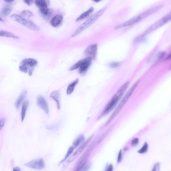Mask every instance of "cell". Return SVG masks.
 I'll use <instances>...</instances> for the list:
<instances>
[{"mask_svg":"<svg viewBox=\"0 0 171 171\" xmlns=\"http://www.w3.org/2000/svg\"><path fill=\"white\" fill-rule=\"evenodd\" d=\"M164 7V5L161 4L157 6L154 7L152 8L144 11V12L138 15L135 16V17L133 18L132 19H130L129 20L123 23L122 24H119L118 25L116 26L115 27V30H118L119 29L123 28L124 27H129L130 26L133 25L134 24H137L138 22H141L144 19H146V18L149 17L154 13L157 12V11H159L161 9Z\"/></svg>","mask_w":171,"mask_h":171,"instance_id":"cell-1","label":"cell"},{"mask_svg":"<svg viewBox=\"0 0 171 171\" xmlns=\"http://www.w3.org/2000/svg\"><path fill=\"white\" fill-rule=\"evenodd\" d=\"M106 9H107L106 7H104V8H102L101 9L99 10V11H97L96 13L93 15L91 17H90L85 22L83 23V24H82L81 25L79 26L78 27V28L74 31L73 34H72V36H71L72 38H74V37L77 36L83 31L86 30L87 29L89 28L90 26L92 25L94 22L96 21L98 19H99V18L101 17V15L105 12Z\"/></svg>","mask_w":171,"mask_h":171,"instance_id":"cell-2","label":"cell"},{"mask_svg":"<svg viewBox=\"0 0 171 171\" xmlns=\"http://www.w3.org/2000/svg\"><path fill=\"white\" fill-rule=\"evenodd\" d=\"M171 21V12H170L168 15H167L166 16L162 18L161 19H160L159 20L154 23L152 25H151L141 35H140L139 36L135 38L134 41L135 42H138V41H141V40L143 39L146 36H147L150 34H151V33H152V32L155 31L158 29L160 28Z\"/></svg>","mask_w":171,"mask_h":171,"instance_id":"cell-3","label":"cell"},{"mask_svg":"<svg viewBox=\"0 0 171 171\" xmlns=\"http://www.w3.org/2000/svg\"><path fill=\"white\" fill-rule=\"evenodd\" d=\"M139 82H140L139 81H137L132 86V87L130 89L127 93L126 94V95L124 96V97L123 98V100L121 101V102L119 103V104H118V107H116V108L115 109V111L113 112V113L112 114V115L110 116V118L108 119V120L106 123L105 126L108 125V124H110V123L117 116V115L119 114L121 110L122 109L124 105L126 104V103L127 102L128 100L130 99V96H132L134 91L135 90L137 87L138 85V83H139Z\"/></svg>","mask_w":171,"mask_h":171,"instance_id":"cell-4","label":"cell"},{"mask_svg":"<svg viewBox=\"0 0 171 171\" xmlns=\"http://www.w3.org/2000/svg\"><path fill=\"white\" fill-rule=\"evenodd\" d=\"M37 65L38 61L34 59H25L22 60L20 64L19 69L21 72L28 74L30 76H31Z\"/></svg>","mask_w":171,"mask_h":171,"instance_id":"cell-5","label":"cell"},{"mask_svg":"<svg viewBox=\"0 0 171 171\" xmlns=\"http://www.w3.org/2000/svg\"><path fill=\"white\" fill-rule=\"evenodd\" d=\"M11 19L13 21L19 23L30 30H33L35 31H39L40 30L39 27L35 24L34 22L30 20L26 19L25 18L19 15H12L11 16Z\"/></svg>","mask_w":171,"mask_h":171,"instance_id":"cell-6","label":"cell"},{"mask_svg":"<svg viewBox=\"0 0 171 171\" xmlns=\"http://www.w3.org/2000/svg\"><path fill=\"white\" fill-rule=\"evenodd\" d=\"M92 60H93L91 58L87 57L84 59L79 60L74 65H73L70 68L69 71H72L76 70H78L79 74H85L91 65Z\"/></svg>","mask_w":171,"mask_h":171,"instance_id":"cell-7","label":"cell"},{"mask_svg":"<svg viewBox=\"0 0 171 171\" xmlns=\"http://www.w3.org/2000/svg\"><path fill=\"white\" fill-rule=\"evenodd\" d=\"M121 97V96L116 93V94L112 97V99H110V100L108 102V103L105 106L104 111L101 114V117L107 115L108 113H110V112L112 111V110H113V109L115 108V107L116 106Z\"/></svg>","mask_w":171,"mask_h":171,"instance_id":"cell-8","label":"cell"},{"mask_svg":"<svg viewBox=\"0 0 171 171\" xmlns=\"http://www.w3.org/2000/svg\"><path fill=\"white\" fill-rule=\"evenodd\" d=\"M25 166L28 168L35 170H42L45 167V164L42 159H38L25 164Z\"/></svg>","mask_w":171,"mask_h":171,"instance_id":"cell-9","label":"cell"},{"mask_svg":"<svg viewBox=\"0 0 171 171\" xmlns=\"http://www.w3.org/2000/svg\"><path fill=\"white\" fill-rule=\"evenodd\" d=\"M97 52V44H92L88 46L85 49L84 54L87 58H90L92 60L95 58Z\"/></svg>","mask_w":171,"mask_h":171,"instance_id":"cell-10","label":"cell"},{"mask_svg":"<svg viewBox=\"0 0 171 171\" xmlns=\"http://www.w3.org/2000/svg\"><path fill=\"white\" fill-rule=\"evenodd\" d=\"M37 104L46 114L49 113V108L46 99L43 96L39 95L37 98Z\"/></svg>","mask_w":171,"mask_h":171,"instance_id":"cell-11","label":"cell"},{"mask_svg":"<svg viewBox=\"0 0 171 171\" xmlns=\"http://www.w3.org/2000/svg\"><path fill=\"white\" fill-rule=\"evenodd\" d=\"M50 97L53 99L56 104L58 110H60L61 108V94L59 91H54L52 92L50 94Z\"/></svg>","mask_w":171,"mask_h":171,"instance_id":"cell-12","label":"cell"},{"mask_svg":"<svg viewBox=\"0 0 171 171\" xmlns=\"http://www.w3.org/2000/svg\"><path fill=\"white\" fill-rule=\"evenodd\" d=\"M63 16L61 15H56L52 18L50 21L51 25L52 27H57L61 24L63 21Z\"/></svg>","mask_w":171,"mask_h":171,"instance_id":"cell-13","label":"cell"},{"mask_svg":"<svg viewBox=\"0 0 171 171\" xmlns=\"http://www.w3.org/2000/svg\"><path fill=\"white\" fill-rule=\"evenodd\" d=\"M93 136H94V135H91V136L90 137V138H89L87 140H86V141L81 145L80 147L77 150V151L74 153V154H73V155L72 156L73 158V157H77V156H78L83 151V150L84 149L85 147L87 146V145L90 143L91 139H93Z\"/></svg>","mask_w":171,"mask_h":171,"instance_id":"cell-14","label":"cell"},{"mask_svg":"<svg viewBox=\"0 0 171 171\" xmlns=\"http://www.w3.org/2000/svg\"><path fill=\"white\" fill-rule=\"evenodd\" d=\"M35 5L38 7L40 10L44 8H48L50 5L49 0H35Z\"/></svg>","mask_w":171,"mask_h":171,"instance_id":"cell-15","label":"cell"},{"mask_svg":"<svg viewBox=\"0 0 171 171\" xmlns=\"http://www.w3.org/2000/svg\"><path fill=\"white\" fill-rule=\"evenodd\" d=\"M29 103L28 101H25L23 102L22 105V108H21V121L23 122L25 118L26 115L27 113V109L28 108Z\"/></svg>","mask_w":171,"mask_h":171,"instance_id":"cell-16","label":"cell"},{"mask_svg":"<svg viewBox=\"0 0 171 171\" xmlns=\"http://www.w3.org/2000/svg\"><path fill=\"white\" fill-rule=\"evenodd\" d=\"M27 94V91L25 90L22 92L15 103V107L16 108L19 109V107H20V106L21 105V104L23 103L24 100L25 99Z\"/></svg>","mask_w":171,"mask_h":171,"instance_id":"cell-17","label":"cell"},{"mask_svg":"<svg viewBox=\"0 0 171 171\" xmlns=\"http://www.w3.org/2000/svg\"><path fill=\"white\" fill-rule=\"evenodd\" d=\"M94 10V8L93 7L90 8L88 10H87L86 12H85L84 13H82L81 15L79 16L77 18V19L76 20V21L79 22L80 21L83 20V19H86L88 17H90V15L93 12Z\"/></svg>","mask_w":171,"mask_h":171,"instance_id":"cell-18","label":"cell"},{"mask_svg":"<svg viewBox=\"0 0 171 171\" xmlns=\"http://www.w3.org/2000/svg\"><path fill=\"white\" fill-rule=\"evenodd\" d=\"M78 79H76L74 81L71 82V83L68 85V86L67 88V90H66V94H67V95H70L73 92L74 89L76 88V85L78 83Z\"/></svg>","mask_w":171,"mask_h":171,"instance_id":"cell-19","label":"cell"},{"mask_svg":"<svg viewBox=\"0 0 171 171\" xmlns=\"http://www.w3.org/2000/svg\"><path fill=\"white\" fill-rule=\"evenodd\" d=\"M0 36L1 37H7V38H12L14 39H19V37L17 36L14 35L13 33H11L10 32L4 31V30H1L0 32Z\"/></svg>","mask_w":171,"mask_h":171,"instance_id":"cell-20","label":"cell"},{"mask_svg":"<svg viewBox=\"0 0 171 171\" xmlns=\"http://www.w3.org/2000/svg\"><path fill=\"white\" fill-rule=\"evenodd\" d=\"M85 138L83 135H80L77 137L73 143V146L74 148L78 147L84 141Z\"/></svg>","mask_w":171,"mask_h":171,"instance_id":"cell-21","label":"cell"},{"mask_svg":"<svg viewBox=\"0 0 171 171\" xmlns=\"http://www.w3.org/2000/svg\"><path fill=\"white\" fill-rule=\"evenodd\" d=\"M12 9L9 6H6L2 9L1 15L4 16H7L11 13Z\"/></svg>","mask_w":171,"mask_h":171,"instance_id":"cell-22","label":"cell"},{"mask_svg":"<svg viewBox=\"0 0 171 171\" xmlns=\"http://www.w3.org/2000/svg\"><path fill=\"white\" fill-rule=\"evenodd\" d=\"M148 148H149V146H148V143L145 142L143 147L139 150H138V152L140 154H144L148 152Z\"/></svg>","mask_w":171,"mask_h":171,"instance_id":"cell-23","label":"cell"},{"mask_svg":"<svg viewBox=\"0 0 171 171\" xmlns=\"http://www.w3.org/2000/svg\"><path fill=\"white\" fill-rule=\"evenodd\" d=\"M74 148L73 147V146H71L69 148V149L68 150L67 152L66 153V155L65 156L64 158L63 159V160L60 162V163H62V162H64L68 158V157L70 156L71 154H72V152H73L74 151Z\"/></svg>","mask_w":171,"mask_h":171,"instance_id":"cell-24","label":"cell"},{"mask_svg":"<svg viewBox=\"0 0 171 171\" xmlns=\"http://www.w3.org/2000/svg\"><path fill=\"white\" fill-rule=\"evenodd\" d=\"M41 12V14L45 16H48L52 13V11L50 9H49L48 8H44L40 10Z\"/></svg>","mask_w":171,"mask_h":171,"instance_id":"cell-25","label":"cell"},{"mask_svg":"<svg viewBox=\"0 0 171 171\" xmlns=\"http://www.w3.org/2000/svg\"><path fill=\"white\" fill-rule=\"evenodd\" d=\"M21 16L24 18L31 17L33 16V14L31 11H28V10H24V11H22L21 13Z\"/></svg>","mask_w":171,"mask_h":171,"instance_id":"cell-26","label":"cell"},{"mask_svg":"<svg viewBox=\"0 0 171 171\" xmlns=\"http://www.w3.org/2000/svg\"><path fill=\"white\" fill-rule=\"evenodd\" d=\"M151 171H160V163H155Z\"/></svg>","mask_w":171,"mask_h":171,"instance_id":"cell-27","label":"cell"},{"mask_svg":"<svg viewBox=\"0 0 171 171\" xmlns=\"http://www.w3.org/2000/svg\"><path fill=\"white\" fill-rule=\"evenodd\" d=\"M123 160V152H122V150H121L119 151L118 154V159H117V163H119L121 162V161Z\"/></svg>","mask_w":171,"mask_h":171,"instance_id":"cell-28","label":"cell"},{"mask_svg":"<svg viewBox=\"0 0 171 171\" xmlns=\"http://www.w3.org/2000/svg\"><path fill=\"white\" fill-rule=\"evenodd\" d=\"M90 166H91V164H85L82 168H81V169L80 171H88V170L90 169Z\"/></svg>","mask_w":171,"mask_h":171,"instance_id":"cell-29","label":"cell"},{"mask_svg":"<svg viewBox=\"0 0 171 171\" xmlns=\"http://www.w3.org/2000/svg\"><path fill=\"white\" fill-rule=\"evenodd\" d=\"M121 63L119 62H113L110 63V67L112 68H116L119 67Z\"/></svg>","mask_w":171,"mask_h":171,"instance_id":"cell-30","label":"cell"},{"mask_svg":"<svg viewBox=\"0 0 171 171\" xmlns=\"http://www.w3.org/2000/svg\"><path fill=\"white\" fill-rule=\"evenodd\" d=\"M138 142H139L138 139L136 138L133 139V140H132L131 145L133 146H136L138 144Z\"/></svg>","mask_w":171,"mask_h":171,"instance_id":"cell-31","label":"cell"},{"mask_svg":"<svg viewBox=\"0 0 171 171\" xmlns=\"http://www.w3.org/2000/svg\"><path fill=\"white\" fill-rule=\"evenodd\" d=\"M5 123H6V119H5V118H2L0 120L1 129H2V128L3 127V126L5 125Z\"/></svg>","mask_w":171,"mask_h":171,"instance_id":"cell-32","label":"cell"},{"mask_svg":"<svg viewBox=\"0 0 171 171\" xmlns=\"http://www.w3.org/2000/svg\"><path fill=\"white\" fill-rule=\"evenodd\" d=\"M113 167L112 164H110L107 167L105 171H113Z\"/></svg>","mask_w":171,"mask_h":171,"instance_id":"cell-33","label":"cell"},{"mask_svg":"<svg viewBox=\"0 0 171 171\" xmlns=\"http://www.w3.org/2000/svg\"><path fill=\"white\" fill-rule=\"evenodd\" d=\"M24 2H25L27 5L31 6L33 4V0H24Z\"/></svg>","mask_w":171,"mask_h":171,"instance_id":"cell-34","label":"cell"},{"mask_svg":"<svg viewBox=\"0 0 171 171\" xmlns=\"http://www.w3.org/2000/svg\"><path fill=\"white\" fill-rule=\"evenodd\" d=\"M13 171H21V170L19 167H15L13 168Z\"/></svg>","mask_w":171,"mask_h":171,"instance_id":"cell-35","label":"cell"},{"mask_svg":"<svg viewBox=\"0 0 171 171\" xmlns=\"http://www.w3.org/2000/svg\"><path fill=\"white\" fill-rule=\"evenodd\" d=\"M14 1L15 0H5V2H6L7 3H11L14 2Z\"/></svg>","mask_w":171,"mask_h":171,"instance_id":"cell-36","label":"cell"},{"mask_svg":"<svg viewBox=\"0 0 171 171\" xmlns=\"http://www.w3.org/2000/svg\"><path fill=\"white\" fill-rule=\"evenodd\" d=\"M171 59V52L168 55V56L167 57V60H169V59Z\"/></svg>","mask_w":171,"mask_h":171,"instance_id":"cell-37","label":"cell"},{"mask_svg":"<svg viewBox=\"0 0 171 171\" xmlns=\"http://www.w3.org/2000/svg\"><path fill=\"white\" fill-rule=\"evenodd\" d=\"M93 2H95V3H99V2L101 1L102 0H93Z\"/></svg>","mask_w":171,"mask_h":171,"instance_id":"cell-38","label":"cell"},{"mask_svg":"<svg viewBox=\"0 0 171 171\" xmlns=\"http://www.w3.org/2000/svg\"><path fill=\"white\" fill-rule=\"evenodd\" d=\"M128 149V148L127 147H125L124 148V151H126V150H127Z\"/></svg>","mask_w":171,"mask_h":171,"instance_id":"cell-39","label":"cell"}]
</instances>
